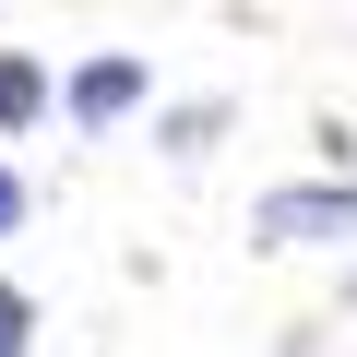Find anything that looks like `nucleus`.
I'll return each instance as SVG.
<instances>
[{
	"label": "nucleus",
	"instance_id": "nucleus-1",
	"mask_svg": "<svg viewBox=\"0 0 357 357\" xmlns=\"http://www.w3.org/2000/svg\"><path fill=\"white\" fill-rule=\"evenodd\" d=\"M250 238L262 250H345L357 262V178H274V191L250 203Z\"/></svg>",
	"mask_w": 357,
	"mask_h": 357
},
{
	"label": "nucleus",
	"instance_id": "nucleus-2",
	"mask_svg": "<svg viewBox=\"0 0 357 357\" xmlns=\"http://www.w3.org/2000/svg\"><path fill=\"white\" fill-rule=\"evenodd\" d=\"M131 107H155V60H143V48H96V60L60 72V119H72L84 143H107Z\"/></svg>",
	"mask_w": 357,
	"mask_h": 357
},
{
	"label": "nucleus",
	"instance_id": "nucleus-3",
	"mask_svg": "<svg viewBox=\"0 0 357 357\" xmlns=\"http://www.w3.org/2000/svg\"><path fill=\"white\" fill-rule=\"evenodd\" d=\"M48 107H60V72H48L36 48H0V143H24Z\"/></svg>",
	"mask_w": 357,
	"mask_h": 357
},
{
	"label": "nucleus",
	"instance_id": "nucleus-4",
	"mask_svg": "<svg viewBox=\"0 0 357 357\" xmlns=\"http://www.w3.org/2000/svg\"><path fill=\"white\" fill-rule=\"evenodd\" d=\"M227 119H238V96H178V107L155 119V143L191 167V155H215V131H227Z\"/></svg>",
	"mask_w": 357,
	"mask_h": 357
},
{
	"label": "nucleus",
	"instance_id": "nucleus-5",
	"mask_svg": "<svg viewBox=\"0 0 357 357\" xmlns=\"http://www.w3.org/2000/svg\"><path fill=\"white\" fill-rule=\"evenodd\" d=\"M24 345H36V298L0 274V357H24Z\"/></svg>",
	"mask_w": 357,
	"mask_h": 357
},
{
	"label": "nucleus",
	"instance_id": "nucleus-6",
	"mask_svg": "<svg viewBox=\"0 0 357 357\" xmlns=\"http://www.w3.org/2000/svg\"><path fill=\"white\" fill-rule=\"evenodd\" d=\"M24 215H36V191H24V167H0V238H24Z\"/></svg>",
	"mask_w": 357,
	"mask_h": 357
},
{
	"label": "nucleus",
	"instance_id": "nucleus-7",
	"mask_svg": "<svg viewBox=\"0 0 357 357\" xmlns=\"http://www.w3.org/2000/svg\"><path fill=\"white\" fill-rule=\"evenodd\" d=\"M345 310H357V262H345Z\"/></svg>",
	"mask_w": 357,
	"mask_h": 357
}]
</instances>
